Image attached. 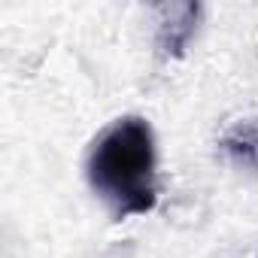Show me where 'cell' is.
<instances>
[{
    "instance_id": "6da1fadb",
    "label": "cell",
    "mask_w": 258,
    "mask_h": 258,
    "mask_svg": "<svg viewBox=\"0 0 258 258\" xmlns=\"http://www.w3.org/2000/svg\"><path fill=\"white\" fill-rule=\"evenodd\" d=\"M88 182L115 219L143 216L158 201L155 134L140 115H121L88 152Z\"/></svg>"
},
{
    "instance_id": "7a4b0ae2",
    "label": "cell",
    "mask_w": 258,
    "mask_h": 258,
    "mask_svg": "<svg viewBox=\"0 0 258 258\" xmlns=\"http://www.w3.org/2000/svg\"><path fill=\"white\" fill-rule=\"evenodd\" d=\"M155 13H158V34H155L158 52L164 58H179L198 28L201 7L198 4H164Z\"/></svg>"
},
{
    "instance_id": "3957f363",
    "label": "cell",
    "mask_w": 258,
    "mask_h": 258,
    "mask_svg": "<svg viewBox=\"0 0 258 258\" xmlns=\"http://www.w3.org/2000/svg\"><path fill=\"white\" fill-rule=\"evenodd\" d=\"M222 146H225V152L234 161H243V164H255L258 167V124L255 121L237 124L234 131L225 134Z\"/></svg>"
}]
</instances>
